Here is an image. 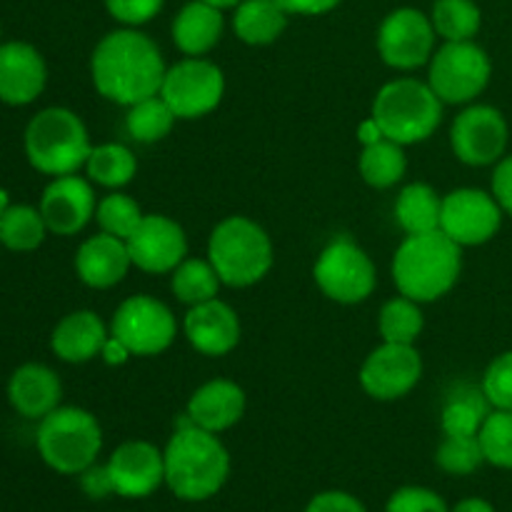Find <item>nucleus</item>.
Masks as SVG:
<instances>
[{
  "mask_svg": "<svg viewBox=\"0 0 512 512\" xmlns=\"http://www.w3.org/2000/svg\"><path fill=\"white\" fill-rule=\"evenodd\" d=\"M85 123L68 108H45L25 128V155L45 175H73L90 158Z\"/></svg>",
  "mask_w": 512,
  "mask_h": 512,
  "instance_id": "obj_5",
  "label": "nucleus"
},
{
  "mask_svg": "<svg viewBox=\"0 0 512 512\" xmlns=\"http://www.w3.org/2000/svg\"><path fill=\"white\" fill-rule=\"evenodd\" d=\"M0 245H3V243H0Z\"/></svg>",
  "mask_w": 512,
  "mask_h": 512,
  "instance_id": "obj_51",
  "label": "nucleus"
},
{
  "mask_svg": "<svg viewBox=\"0 0 512 512\" xmlns=\"http://www.w3.org/2000/svg\"><path fill=\"white\" fill-rule=\"evenodd\" d=\"M433 20L415 8H398L380 23L378 50L385 65L395 70H415L433 58Z\"/></svg>",
  "mask_w": 512,
  "mask_h": 512,
  "instance_id": "obj_12",
  "label": "nucleus"
},
{
  "mask_svg": "<svg viewBox=\"0 0 512 512\" xmlns=\"http://www.w3.org/2000/svg\"><path fill=\"white\" fill-rule=\"evenodd\" d=\"M90 180L105 188H123L133 180L135 170H138V160H135L133 150H128L120 143H105L90 150V158L85 163Z\"/></svg>",
  "mask_w": 512,
  "mask_h": 512,
  "instance_id": "obj_31",
  "label": "nucleus"
},
{
  "mask_svg": "<svg viewBox=\"0 0 512 512\" xmlns=\"http://www.w3.org/2000/svg\"><path fill=\"white\" fill-rule=\"evenodd\" d=\"M48 68L33 45H0V100L8 105H28L43 93Z\"/></svg>",
  "mask_w": 512,
  "mask_h": 512,
  "instance_id": "obj_19",
  "label": "nucleus"
},
{
  "mask_svg": "<svg viewBox=\"0 0 512 512\" xmlns=\"http://www.w3.org/2000/svg\"><path fill=\"white\" fill-rule=\"evenodd\" d=\"M95 195L88 180L78 175H60L45 188L40 198V215L50 233L75 235L88 225L95 215Z\"/></svg>",
  "mask_w": 512,
  "mask_h": 512,
  "instance_id": "obj_18",
  "label": "nucleus"
},
{
  "mask_svg": "<svg viewBox=\"0 0 512 512\" xmlns=\"http://www.w3.org/2000/svg\"><path fill=\"white\" fill-rule=\"evenodd\" d=\"M175 113L170 110V105L163 98L153 95V98H145L140 103L130 105V113L125 125H128V133L133 135L138 143H158L165 135L173 130L175 125Z\"/></svg>",
  "mask_w": 512,
  "mask_h": 512,
  "instance_id": "obj_34",
  "label": "nucleus"
},
{
  "mask_svg": "<svg viewBox=\"0 0 512 512\" xmlns=\"http://www.w3.org/2000/svg\"><path fill=\"white\" fill-rule=\"evenodd\" d=\"M80 485H83L85 495H90V498H105V495L115 493L108 465H90L88 470L80 473Z\"/></svg>",
  "mask_w": 512,
  "mask_h": 512,
  "instance_id": "obj_43",
  "label": "nucleus"
},
{
  "mask_svg": "<svg viewBox=\"0 0 512 512\" xmlns=\"http://www.w3.org/2000/svg\"><path fill=\"white\" fill-rule=\"evenodd\" d=\"M315 283L330 300L343 305L363 303L375 290V265L360 245L338 238L320 253L315 263Z\"/></svg>",
  "mask_w": 512,
  "mask_h": 512,
  "instance_id": "obj_9",
  "label": "nucleus"
},
{
  "mask_svg": "<svg viewBox=\"0 0 512 512\" xmlns=\"http://www.w3.org/2000/svg\"><path fill=\"white\" fill-rule=\"evenodd\" d=\"M233 28L243 43L268 45L288 28V13L278 0H243L235 5Z\"/></svg>",
  "mask_w": 512,
  "mask_h": 512,
  "instance_id": "obj_26",
  "label": "nucleus"
},
{
  "mask_svg": "<svg viewBox=\"0 0 512 512\" xmlns=\"http://www.w3.org/2000/svg\"><path fill=\"white\" fill-rule=\"evenodd\" d=\"M463 253L443 230L408 235L393 258V280L400 295L415 303L443 298L458 283Z\"/></svg>",
  "mask_w": 512,
  "mask_h": 512,
  "instance_id": "obj_3",
  "label": "nucleus"
},
{
  "mask_svg": "<svg viewBox=\"0 0 512 512\" xmlns=\"http://www.w3.org/2000/svg\"><path fill=\"white\" fill-rule=\"evenodd\" d=\"M170 288H173L175 298H178L180 303L198 305L218 298L220 278L210 260H183V263L173 270Z\"/></svg>",
  "mask_w": 512,
  "mask_h": 512,
  "instance_id": "obj_33",
  "label": "nucleus"
},
{
  "mask_svg": "<svg viewBox=\"0 0 512 512\" xmlns=\"http://www.w3.org/2000/svg\"><path fill=\"white\" fill-rule=\"evenodd\" d=\"M500 205L493 195L475 188L453 190L443 198V213H440V230L450 240L463 245H483L498 233L500 228Z\"/></svg>",
  "mask_w": 512,
  "mask_h": 512,
  "instance_id": "obj_13",
  "label": "nucleus"
},
{
  "mask_svg": "<svg viewBox=\"0 0 512 512\" xmlns=\"http://www.w3.org/2000/svg\"><path fill=\"white\" fill-rule=\"evenodd\" d=\"M10 208V200H8V190L0 188V218H3L5 210Z\"/></svg>",
  "mask_w": 512,
  "mask_h": 512,
  "instance_id": "obj_50",
  "label": "nucleus"
},
{
  "mask_svg": "<svg viewBox=\"0 0 512 512\" xmlns=\"http://www.w3.org/2000/svg\"><path fill=\"white\" fill-rule=\"evenodd\" d=\"M305 512H365V508L353 495L340 493V490H328V493L315 495Z\"/></svg>",
  "mask_w": 512,
  "mask_h": 512,
  "instance_id": "obj_42",
  "label": "nucleus"
},
{
  "mask_svg": "<svg viewBox=\"0 0 512 512\" xmlns=\"http://www.w3.org/2000/svg\"><path fill=\"white\" fill-rule=\"evenodd\" d=\"M45 225L40 210L30 205H10L0 218V243L15 253H30L45 240Z\"/></svg>",
  "mask_w": 512,
  "mask_h": 512,
  "instance_id": "obj_29",
  "label": "nucleus"
},
{
  "mask_svg": "<svg viewBox=\"0 0 512 512\" xmlns=\"http://www.w3.org/2000/svg\"><path fill=\"white\" fill-rule=\"evenodd\" d=\"M440 213H443V198H438L430 185L413 183L400 190L398 203H395V220L408 235L440 230Z\"/></svg>",
  "mask_w": 512,
  "mask_h": 512,
  "instance_id": "obj_27",
  "label": "nucleus"
},
{
  "mask_svg": "<svg viewBox=\"0 0 512 512\" xmlns=\"http://www.w3.org/2000/svg\"><path fill=\"white\" fill-rule=\"evenodd\" d=\"M208 260L220 283L248 288L260 283L273 268V243L255 220L233 215L215 225L208 243Z\"/></svg>",
  "mask_w": 512,
  "mask_h": 512,
  "instance_id": "obj_4",
  "label": "nucleus"
},
{
  "mask_svg": "<svg viewBox=\"0 0 512 512\" xmlns=\"http://www.w3.org/2000/svg\"><path fill=\"white\" fill-rule=\"evenodd\" d=\"M223 13L215 5L193 0L173 20V40L185 55L200 58L218 45L223 35Z\"/></svg>",
  "mask_w": 512,
  "mask_h": 512,
  "instance_id": "obj_25",
  "label": "nucleus"
},
{
  "mask_svg": "<svg viewBox=\"0 0 512 512\" xmlns=\"http://www.w3.org/2000/svg\"><path fill=\"white\" fill-rule=\"evenodd\" d=\"M108 333L105 325L93 310H75L65 315L53 330V353L65 363H88L95 355H100Z\"/></svg>",
  "mask_w": 512,
  "mask_h": 512,
  "instance_id": "obj_24",
  "label": "nucleus"
},
{
  "mask_svg": "<svg viewBox=\"0 0 512 512\" xmlns=\"http://www.w3.org/2000/svg\"><path fill=\"white\" fill-rule=\"evenodd\" d=\"M405 170H408V160H405L403 145L395 140L383 138L360 153V175L373 188H393L398 180H403Z\"/></svg>",
  "mask_w": 512,
  "mask_h": 512,
  "instance_id": "obj_28",
  "label": "nucleus"
},
{
  "mask_svg": "<svg viewBox=\"0 0 512 512\" xmlns=\"http://www.w3.org/2000/svg\"><path fill=\"white\" fill-rule=\"evenodd\" d=\"M130 260L145 273H173L188 255V238L175 220L165 215H143L128 240Z\"/></svg>",
  "mask_w": 512,
  "mask_h": 512,
  "instance_id": "obj_16",
  "label": "nucleus"
},
{
  "mask_svg": "<svg viewBox=\"0 0 512 512\" xmlns=\"http://www.w3.org/2000/svg\"><path fill=\"white\" fill-rule=\"evenodd\" d=\"M95 218H98V225L103 228V233L115 235L120 240H128L140 225V220H143V210L128 195L113 193L100 200L98 208H95Z\"/></svg>",
  "mask_w": 512,
  "mask_h": 512,
  "instance_id": "obj_36",
  "label": "nucleus"
},
{
  "mask_svg": "<svg viewBox=\"0 0 512 512\" xmlns=\"http://www.w3.org/2000/svg\"><path fill=\"white\" fill-rule=\"evenodd\" d=\"M113 490L123 498H148L165 483V458L143 440L123 443L108 460Z\"/></svg>",
  "mask_w": 512,
  "mask_h": 512,
  "instance_id": "obj_17",
  "label": "nucleus"
},
{
  "mask_svg": "<svg viewBox=\"0 0 512 512\" xmlns=\"http://www.w3.org/2000/svg\"><path fill=\"white\" fill-rule=\"evenodd\" d=\"M203 3L215 5V8L225 10V8H235V5H240V3H243V0H203Z\"/></svg>",
  "mask_w": 512,
  "mask_h": 512,
  "instance_id": "obj_49",
  "label": "nucleus"
},
{
  "mask_svg": "<svg viewBox=\"0 0 512 512\" xmlns=\"http://www.w3.org/2000/svg\"><path fill=\"white\" fill-rule=\"evenodd\" d=\"M90 73L103 98L130 108L160 93L168 68L148 35L123 28L108 33L95 45Z\"/></svg>",
  "mask_w": 512,
  "mask_h": 512,
  "instance_id": "obj_1",
  "label": "nucleus"
},
{
  "mask_svg": "<svg viewBox=\"0 0 512 512\" xmlns=\"http://www.w3.org/2000/svg\"><path fill=\"white\" fill-rule=\"evenodd\" d=\"M245 413V393L233 380H210L193 393L188 403V418L208 433H223L233 428Z\"/></svg>",
  "mask_w": 512,
  "mask_h": 512,
  "instance_id": "obj_22",
  "label": "nucleus"
},
{
  "mask_svg": "<svg viewBox=\"0 0 512 512\" xmlns=\"http://www.w3.org/2000/svg\"><path fill=\"white\" fill-rule=\"evenodd\" d=\"M490 58L473 40L445 43L430 58L428 85L443 103H470L490 80Z\"/></svg>",
  "mask_w": 512,
  "mask_h": 512,
  "instance_id": "obj_8",
  "label": "nucleus"
},
{
  "mask_svg": "<svg viewBox=\"0 0 512 512\" xmlns=\"http://www.w3.org/2000/svg\"><path fill=\"white\" fill-rule=\"evenodd\" d=\"M185 335L198 353L220 358L240 343V320L223 300L198 303L185 315Z\"/></svg>",
  "mask_w": 512,
  "mask_h": 512,
  "instance_id": "obj_20",
  "label": "nucleus"
},
{
  "mask_svg": "<svg viewBox=\"0 0 512 512\" xmlns=\"http://www.w3.org/2000/svg\"><path fill=\"white\" fill-rule=\"evenodd\" d=\"M103 448L100 425L83 408H55L40 420L38 453L45 465L63 475H80Z\"/></svg>",
  "mask_w": 512,
  "mask_h": 512,
  "instance_id": "obj_7",
  "label": "nucleus"
},
{
  "mask_svg": "<svg viewBox=\"0 0 512 512\" xmlns=\"http://www.w3.org/2000/svg\"><path fill=\"white\" fill-rule=\"evenodd\" d=\"M485 460L512 470V410H495L478 433Z\"/></svg>",
  "mask_w": 512,
  "mask_h": 512,
  "instance_id": "obj_38",
  "label": "nucleus"
},
{
  "mask_svg": "<svg viewBox=\"0 0 512 512\" xmlns=\"http://www.w3.org/2000/svg\"><path fill=\"white\" fill-rule=\"evenodd\" d=\"M493 195L503 210L512 215V155L498 165L493 175Z\"/></svg>",
  "mask_w": 512,
  "mask_h": 512,
  "instance_id": "obj_44",
  "label": "nucleus"
},
{
  "mask_svg": "<svg viewBox=\"0 0 512 512\" xmlns=\"http://www.w3.org/2000/svg\"><path fill=\"white\" fill-rule=\"evenodd\" d=\"M165 458V483L180 500H208L225 485L230 455L218 435L193 425L185 415L170 438Z\"/></svg>",
  "mask_w": 512,
  "mask_h": 512,
  "instance_id": "obj_2",
  "label": "nucleus"
},
{
  "mask_svg": "<svg viewBox=\"0 0 512 512\" xmlns=\"http://www.w3.org/2000/svg\"><path fill=\"white\" fill-rule=\"evenodd\" d=\"M483 393L495 410H512V353H503L490 363Z\"/></svg>",
  "mask_w": 512,
  "mask_h": 512,
  "instance_id": "obj_39",
  "label": "nucleus"
},
{
  "mask_svg": "<svg viewBox=\"0 0 512 512\" xmlns=\"http://www.w3.org/2000/svg\"><path fill=\"white\" fill-rule=\"evenodd\" d=\"M383 138H385L383 130H380L378 120H375L373 115H370L368 120H363V123H360V128H358V140H360V143H363V148H368V145L380 143V140H383Z\"/></svg>",
  "mask_w": 512,
  "mask_h": 512,
  "instance_id": "obj_47",
  "label": "nucleus"
},
{
  "mask_svg": "<svg viewBox=\"0 0 512 512\" xmlns=\"http://www.w3.org/2000/svg\"><path fill=\"white\" fill-rule=\"evenodd\" d=\"M433 28L445 43L458 40H473L480 30V8L473 0H435L433 5Z\"/></svg>",
  "mask_w": 512,
  "mask_h": 512,
  "instance_id": "obj_32",
  "label": "nucleus"
},
{
  "mask_svg": "<svg viewBox=\"0 0 512 512\" xmlns=\"http://www.w3.org/2000/svg\"><path fill=\"white\" fill-rule=\"evenodd\" d=\"M63 395L58 375L38 363L23 365L13 373L8 383V400L23 418L43 420L53 413Z\"/></svg>",
  "mask_w": 512,
  "mask_h": 512,
  "instance_id": "obj_23",
  "label": "nucleus"
},
{
  "mask_svg": "<svg viewBox=\"0 0 512 512\" xmlns=\"http://www.w3.org/2000/svg\"><path fill=\"white\" fill-rule=\"evenodd\" d=\"M453 153L468 165H490L505 153L508 123L500 110L490 105H473L455 118L450 130Z\"/></svg>",
  "mask_w": 512,
  "mask_h": 512,
  "instance_id": "obj_15",
  "label": "nucleus"
},
{
  "mask_svg": "<svg viewBox=\"0 0 512 512\" xmlns=\"http://www.w3.org/2000/svg\"><path fill=\"white\" fill-rule=\"evenodd\" d=\"M373 118L388 140L400 145L423 143L438 130L443 120V100L428 83L415 78H398L383 85L375 95Z\"/></svg>",
  "mask_w": 512,
  "mask_h": 512,
  "instance_id": "obj_6",
  "label": "nucleus"
},
{
  "mask_svg": "<svg viewBox=\"0 0 512 512\" xmlns=\"http://www.w3.org/2000/svg\"><path fill=\"white\" fill-rule=\"evenodd\" d=\"M435 460H438L445 473L470 475L483 465L485 453L478 435H445Z\"/></svg>",
  "mask_w": 512,
  "mask_h": 512,
  "instance_id": "obj_37",
  "label": "nucleus"
},
{
  "mask_svg": "<svg viewBox=\"0 0 512 512\" xmlns=\"http://www.w3.org/2000/svg\"><path fill=\"white\" fill-rule=\"evenodd\" d=\"M453 512H495V510H493V505L485 503V500L468 498V500H463V503H458V508H455Z\"/></svg>",
  "mask_w": 512,
  "mask_h": 512,
  "instance_id": "obj_48",
  "label": "nucleus"
},
{
  "mask_svg": "<svg viewBox=\"0 0 512 512\" xmlns=\"http://www.w3.org/2000/svg\"><path fill=\"white\" fill-rule=\"evenodd\" d=\"M133 355H160L173 345L175 318L170 308L150 295L123 300L113 315V333Z\"/></svg>",
  "mask_w": 512,
  "mask_h": 512,
  "instance_id": "obj_11",
  "label": "nucleus"
},
{
  "mask_svg": "<svg viewBox=\"0 0 512 512\" xmlns=\"http://www.w3.org/2000/svg\"><path fill=\"white\" fill-rule=\"evenodd\" d=\"M423 313L420 305L410 298H395L383 305L380 310L378 328L383 335L385 343H398V345H413L418 335L423 333Z\"/></svg>",
  "mask_w": 512,
  "mask_h": 512,
  "instance_id": "obj_35",
  "label": "nucleus"
},
{
  "mask_svg": "<svg viewBox=\"0 0 512 512\" xmlns=\"http://www.w3.org/2000/svg\"><path fill=\"white\" fill-rule=\"evenodd\" d=\"M165 0H105V8L118 23L123 25H143L153 20L163 10Z\"/></svg>",
  "mask_w": 512,
  "mask_h": 512,
  "instance_id": "obj_41",
  "label": "nucleus"
},
{
  "mask_svg": "<svg viewBox=\"0 0 512 512\" xmlns=\"http://www.w3.org/2000/svg\"><path fill=\"white\" fill-rule=\"evenodd\" d=\"M385 512H448V505L438 493L425 488H400L388 500Z\"/></svg>",
  "mask_w": 512,
  "mask_h": 512,
  "instance_id": "obj_40",
  "label": "nucleus"
},
{
  "mask_svg": "<svg viewBox=\"0 0 512 512\" xmlns=\"http://www.w3.org/2000/svg\"><path fill=\"white\" fill-rule=\"evenodd\" d=\"M423 378V360L413 345L383 343L365 358L360 385L375 400H398Z\"/></svg>",
  "mask_w": 512,
  "mask_h": 512,
  "instance_id": "obj_14",
  "label": "nucleus"
},
{
  "mask_svg": "<svg viewBox=\"0 0 512 512\" xmlns=\"http://www.w3.org/2000/svg\"><path fill=\"white\" fill-rule=\"evenodd\" d=\"M488 405L483 390L478 393L473 388H458V393L448 398L440 418L445 435H478L490 415Z\"/></svg>",
  "mask_w": 512,
  "mask_h": 512,
  "instance_id": "obj_30",
  "label": "nucleus"
},
{
  "mask_svg": "<svg viewBox=\"0 0 512 512\" xmlns=\"http://www.w3.org/2000/svg\"><path fill=\"white\" fill-rule=\"evenodd\" d=\"M223 70L203 58H185L168 68L160 98L170 105L175 118L195 120L215 110L223 100Z\"/></svg>",
  "mask_w": 512,
  "mask_h": 512,
  "instance_id": "obj_10",
  "label": "nucleus"
},
{
  "mask_svg": "<svg viewBox=\"0 0 512 512\" xmlns=\"http://www.w3.org/2000/svg\"><path fill=\"white\" fill-rule=\"evenodd\" d=\"M130 355L133 353H130V350L125 348V343H120L115 335H108L103 350H100V358H103L108 365H123Z\"/></svg>",
  "mask_w": 512,
  "mask_h": 512,
  "instance_id": "obj_46",
  "label": "nucleus"
},
{
  "mask_svg": "<svg viewBox=\"0 0 512 512\" xmlns=\"http://www.w3.org/2000/svg\"><path fill=\"white\" fill-rule=\"evenodd\" d=\"M288 15H323L338 8L340 0H278Z\"/></svg>",
  "mask_w": 512,
  "mask_h": 512,
  "instance_id": "obj_45",
  "label": "nucleus"
},
{
  "mask_svg": "<svg viewBox=\"0 0 512 512\" xmlns=\"http://www.w3.org/2000/svg\"><path fill=\"white\" fill-rule=\"evenodd\" d=\"M130 265H133V260H130L128 243L108 233L88 238L75 255L78 278L95 290L118 285L128 275Z\"/></svg>",
  "mask_w": 512,
  "mask_h": 512,
  "instance_id": "obj_21",
  "label": "nucleus"
}]
</instances>
